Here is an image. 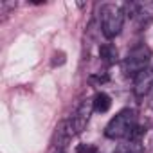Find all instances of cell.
I'll list each match as a JSON object with an SVG mask.
<instances>
[{
  "label": "cell",
  "instance_id": "5b68a950",
  "mask_svg": "<svg viewBox=\"0 0 153 153\" xmlns=\"http://www.w3.org/2000/svg\"><path fill=\"white\" fill-rule=\"evenodd\" d=\"M151 90H153V68L148 67L133 78V94L137 97H144Z\"/></svg>",
  "mask_w": 153,
  "mask_h": 153
},
{
  "label": "cell",
  "instance_id": "7a4b0ae2",
  "mask_svg": "<svg viewBox=\"0 0 153 153\" xmlns=\"http://www.w3.org/2000/svg\"><path fill=\"white\" fill-rule=\"evenodd\" d=\"M124 11L121 6L115 4H105L99 9V24H101V33L106 40H114L115 36L121 34L123 25H124Z\"/></svg>",
  "mask_w": 153,
  "mask_h": 153
},
{
  "label": "cell",
  "instance_id": "ba28073f",
  "mask_svg": "<svg viewBox=\"0 0 153 153\" xmlns=\"http://www.w3.org/2000/svg\"><path fill=\"white\" fill-rule=\"evenodd\" d=\"M108 74L106 72H94V74H90L88 76V83L92 85V87H101V85H105V83H108Z\"/></svg>",
  "mask_w": 153,
  "mask_h": 153
},
{
  "label": "cell",
  "instance_id": "6da1fadb",
  "mask_svg": "<svg viewBox=\"0 0 153 153\" xmlns=\"http://www.w3.org/2000/svg\"><path fill=\"white\" fill-rule=\"evenodd\" d=\"M139 128L137 112L133 108H123L117 112L105 128V137L108 139H131Z\"/></svg>",
  "mask_w": 153,
  "mask_h": 153
},
{
  "label": "cell",
  "instance_id": "52a82bcc",
  "mask_svg": "<svg viewBox=\"0 0 153 153\" xmlns=\"http://www.w3.org/2000/svg\"><path fill=\"white\" fill-rule=\"evenodd\" d=\"M92 103H94V112H97V114H106V112L110 110V106H112V97H110L108 94H105V92H97V94L94 96Z\"/></svg>",
  "mask_w": 153,
  "mask_h": 153
},
{
  "label": "cell",
  "instance_id": "30bf717a",
  "mask_svg": "<svg viewBox=\"0 0 153 153\" xmlns=\"http://www.w3.org/2000/svg\"><path fill=\"white\" fill-rule=\"evenodd\" d=\"M126 153H135V148H133V149H130V151H126Z\"/></svg>",
  "mask_w": 153,
  "mask_h": 153
},
{
  "label": "cell",
  "instance_id": "3957f363",
  "mask_svg": "<svg viewBox=\"0 0 153 153\" xmlns=\"http://www.w3.org/2000/svg\"><path fill=\"white\" fill-rule=\"evenodd\" d=\"M151 61V49L144 43H139L137 47H133L128 56L123 61V72L128 78H135V76L142 70H146L149 67Z\"/></svg>",
  "mask_w": 153,
  "mask_h": 153
},
{
  "label": "cell",
  "instance_id": "8992f818",
  "mask_svg": "<svg viewBox=\"0 0 153 153\" xmlns=\"http://www.w3.org/2000/svg\"><path fill=\"white\" fill-rule=\"evenodd\" d=\"M99 58H101V61L106 63V65H114V63H117V59H119L117 47H115L114 43H110V42L101 43V45H99Z\"/></svg>",
  "mask_w": 153,
  "mask_h": 153
},
{
  "label": "cell",
  "instance_id": "277c9868",
  "mask_svg": "<svg viewBox=\"0 0 153 153\" xmlns=\"http://www.w3.org/2000/svg\"><path fill=\"white\" fill-rule=\"evenodd\" d=\"M92 112H94V103H92V99H83V101L79 103V106L76 108V112L67 119V123H68V126H70V130H72L74 135H79V133L87 128Z\"/></svg>",
  "mask_w": 153,
  "mask_h": 153
},
{
  "label": "cell",
  "instance_id": "9c48e42d",
  "mask_svg": "<svg viewBox=\"0 0 153 153\" xmlns=\"http://www.w3.org/2000/svg\"><path fill=\"white\" fill-rule=\"evenodd\" d=\"M76 153H101V151L94 144H79L76 148Z\"/></svg>",
  "mask_w": 153,
  "mask_h": 153
}]
</instances>
